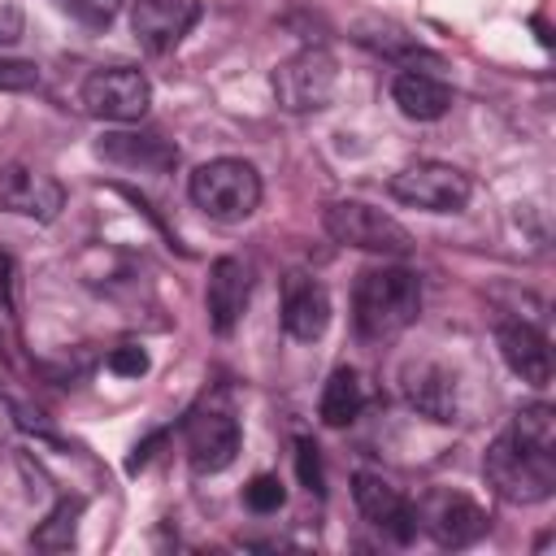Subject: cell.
<instances>
[{
  "label": "cell",
  "instance_id": "obj_21",
  "mask_svg": "<svg viewBox=\"0 0 556 556\" xmlns=\"http://www.w3.org/2000/svg\"><path fill=\"white\" fill-rule=\"evenodd\" d=\"M508 434H517V439L530 443V447L556 452V408H552V404H526V408H517Z\"/></svg>",
  "mask_w": 556,
  "mask_h": 556
},
{
  "label": "cell",
  "instance_id": "obj_28",
  "mask_svg": "<svg viewBox=\"0 0 556 556\" xmlns=\"http://www.w3.org/2000/svg\"><path fill=\"white\" fill-rule=\"evenodd\" d=\"M0 317H13V261L9 252H0Z\"/></svg>",
  "mask_w": 556,
  "mask_h": 556
},
{
  "label": "cell",
  "instance_id": "obj_11",
  "mask_svg": "<svg viewBox=\"0 0 556 556\" xmlns=\"http://www.w3.org/2000/svg\"><path fill=\"white\" fill-rule=\"evenodd\" d=\"M352 495H356V508L365 513V521L378 526L387 539H395V543H413L417 539V508L387 478L361 469L352 478Z\"/></svg>",
  "mask_w": 556,
  "mask_h": 556
},
{
  "label": "cell",
  "instance_id": "obj_5",
  "mask_svg": "<svg viewBox=\"0 0 556 556\" xmlns=\"http://www.w3.org/2000/svg\"><path fill=\"white\" fill-rule=\"evenodd\" d=\"M334 87H339V65L326 48H300L295 56L274 65V74H269V91H274L278 109H287V113L326 109Z\"/></svg>",
  "mask_w": 556,
  "mask_h": 556
},
{
  "label": "cell",
  "instance_id": "obj_1",
  "mask_svg": "<svg viewBox=\"0 0 556 556\" xmlns=\"http://www.w3.org/2000/svg\"><path fill=\"white\" fill-rule=\"evenodd\" d=\"M421 313V282L404 265H374L356 278L352 321L361 339H391L408 330Z\"/></svg>",
  "mask_w": 556,
  "mask_h": 556
},
{
  "label": "cell",
  "instance_id": "obj_3",
  "mask_svg": "<svg viewBox=\"0 0 556 556\" xmlns=\"http://www.w3.org/2000/svg\"><path fill=\"white\" fill-rule=\"evenodd\" d=\"M187 195L213 222H243L261 204V174L239 156H217L191 169Z\"/></svg>",
  "mask_w": 556,
  "mask_h": 556
},
{
  "label": "cell",
  "instance_id": "obj_26",
  "mask_svg": "<svg viewBox=\"0 0 556 556\" xmlns=\"http://www.w3.org/2000/svg\"><path fill=\"white\" fill-rule=\"evenodd\" d=\"M65 9L87 26H109L122 9V0H65Z\"/></svg>",
  "mask_w": 556,
  "mask_h": 556
},
{
  "label": "cell",
  "instance_id": "obj_17",
  "mask_svg": "<svg viewBox=\"0 0 556 556\" xmlns=\"http://www.w3.org/2000/svg\"><path fill=\"white\" fill-rule=\"evenodd\" d=\"M404 400L417 413H426L430 421H452L456 417V382L434 361H417V365L404 369Z\"/></svg>",
  "mask_w": 556,
  "mask_h": 556
},
{
  "label": "cell",
  "instance_id": "obj_25",
  "mask_svg": "<svg viewBox=\"0 0 556 556\" xmlns=\"http://www.w3.org/2000/svg\"><path fill=\"white\" fill-rule=\"evenodd\" d=\"M295 473L308 491L321 495V456H317V443L313 439H295Z\"/></svg>",
  "mask_w": 556,
  "mask_h": 556
},
{
  "label": "cell",
  "instance_id": "obj_20",
  "mask_svg": "<svg viewBox=\"0 0 556 556\" xmlns=\"http://www.w3.org/2000/svg\"><path fill=\"white\" fill-rule=\"evenodd\" d=\"M83 508H87L83 495H65V500H56V508L35 526L30 547H39V552H65V547L74 543V534H78V517H83Z\"/></svg>",
  "mask_w": 556,
  "mask_h": 556
},
{
  "label": "cell",
  "instance_id": "obj_18",
  "mask_svg": "<svg viewBox=\"0 0 556 556\" xmlns=\"http://www.w3.org/2000/svg\"><path fill=\"white\" fill-rule=\"evenodd\" d=\"M391 100L400 104L404 117H417V122H434L452 109V87L426 70H400L391 78Z\"/></svg>",
  "mask_w": 556,
  "mask_h": 556
},
{
  "label": "cell",
  "instance_id": "obj_6",
  "mask_svg": "<svg viewBox=\"0 0 556 556\" xmlns=\"http://www.w3.org/2000/svg\"><path fill=\"white\" fill-rule=\"evenodd\" d=\"M83 109L100 122H139L152 104V87L139 70L130 65H104V70H91L83 78V91H78Z\"/></svg>",
  "mask_w": 556,
  "mask_h": 556
},
{
  "label": "cell",
  "instance_id": "obj_4",
  "mask_svg": "<svg viewBox=\"0 0 556 556\" xmlns=\"http://www.w3.org/2000/svg\"><path fill=\"white\" fill-rule=\"evenodd\" d=\"M321 226L343 248H361V252H378V256H408L413 252V235L391 213H382V208H374L365 200L326 204Z\"/></svg>",
  "mask_w": 556,
  "mask_h": 556
},
{
  "label": "cell",
  "instance_id": "obj_24",
  "mask_svg": "<svg viewBox=\"0 0 556 556\" xmlns=\"http://www.w3.org/2000/svg\"><path fill=\"white\" fill-rule=\"evenodd\" d=\"M39 87V65L22 56H0V91H35Z\"/></svg>",
  "mask_w": 556,
  "mask_h": 556
},
{
  "label": "cell",
  "instance_id": "obj_10",
  "mask_svg": "<svg viewBox=\"0 0 556 556\" xmlns=\"http://www.w3.org/2000/svg\"><path fill=\"white\" fill-rule=\"evenodd\" d=\"M0 204L17 217H30V222H52L61 208H65V191L52 174L35 169V165H4L0 169Z\"/></svg>",
  "mask_w": 556,
  "mask_h": 556
},
{
  "label": "cell",
  "instance_id": "obj_7",
  "mask_svg": "<svg viewBox=\"0 0 556 556\" xmlns=\"http://www.w3.org/2000/svg\"><path fill=\"white\" fill-rule=\"evenodd\" d=\"M469 191H473L469 174L456 165H443V161H417L391 178V195L400 204L426 208V213H456V208H465Z\"/></svg>",
  "mask_w": 556,
  "mask_h": 556
},
{
  "label": "cell",
  "instance_id": "obj_12",
  "mask_svg": "<svg viewBox=\"0 0 556 556\" xmlns=\"http://www.w3.org/2000/svg\"><path fill=\"white\" fill-rule=\"evenodd\" d=\"M239 456V421L226 408H204L187 417V460L195 473H222Z\"/></svg>",
  "mask_w": 556,
  "mask_h": 556
},
{
  "label": "cell",
  "instance_id": "obj_14",
  "mask_svg": "<svg viewBox=\"0 0 556 556\" xmlns=\"http://www.w3.org/2000/svg\"><path fill=\"white\" fill-rule=\"evenodd\" d=\"M330 326V295L317 278L308 274H287L282 278V330L300 343L321 339Z\"/></svg>",
  "mask_w": 556,
  "mask_h": 556
},
{
  "label": "cell",
  "instance_id": "obj_8",
  "mask_svg": "<svg viewBox=\"0 0 556 556\" xmlns=\"http://www.w3.org/2000/svg\"><path fill=\"white\" fill-rule=\"evenodd\" d=\"M413 508H417V530H426L439 547H469L486 534V521H491L482 504H473L460 491H434Z\"/></svg>",
  "mask_w": 556,
  "mask_h": 556
},
{
  "label": "cell",
  "instance_id": "obj_16",
  "mask_svg": "<svg viewBox=\"0 0 556 556\" xmlns=\"http://www.w3.org/2000/svg\"><path fill=\"white\" fill-rule=\"evenodd\" d=\"M495 343H500L504 365L521 382H530V387H547L552 382V348L530 321H500Z\"/></svg>",
  "mask_w": 556,
  "mask_h": 556
},
{
  "label": "cell",
  "instance_id": "obj_15",
  "mask_svg": "<svg viewBox=\"0 0 556 556\" xmlns=\"http://www.w3.org/2000/svg\"><path fill=\"white\" fill-rule=\"evenodd\" d=\"M96 152L113 165H126V169H143V174H165L178 165V148L169 139H161L156 130H109Z\"/></svg>",
  "mask_w": 556,
  "mask_h": 556
},
{
  "label": "cell",
  "instance_id": "obj_9",
  "mask_svg": "<svg viewBox=\"0 0 556 556\" xmlns=\"http://www.w3.org/2000/svg\"><path fill=\"white\" fill-rule=\"evenodd\" d=\"M200 22V0H135L130 30L143 52L165 56L182 43V35Z\"/></svg>",
  "mask_w": 556,
  "mask_h": 556
},
{
  "label": "cell",
  "instance_id": "obj_27",
  "mask_svg": "<svg viewBox=\"0 0 556 556\" xmlns=\"http://www.w3.org/2000/svg\"><path fill=\"white\" fill-rule=\"evenodd\" d=\"M22 26H26L22 4L17 0H0V43H17L22 39Z\"/></svg>",
  "mask_w": 556,
  "mask_h": 556
},
{
  "label": "cell",
  "instance_id": "obj_19",
  "mask_svg": "<svg viewBox=\"0 0 556 556\" xmlns=\"http://www.w3.org/2000/svg\"><path fill=\"white\" fill-rule=\"evenodd\" d=\"M365 378L352 369V365H339L330 378H326V387H321V400H317V413H321V421L326 426H348V421H356L361 417V408H365Z\"/></svg>",
  "mask_w": 556,
  "mask_h": 556
},
{
  "label": "cell",
  "instance_id": "obj_2",
  "mask_svg": "<svg viewBox=\"0 0 556 556\" xmlns=\"http://www.w3.org/2000/svg\"><path fill=\"white\" fill-rule=\"evenodd\" d=\"M482 473H486V482L495 486L500 500H508V504H539V500H547L556 491V452L530 447V443H521L517 434L504 430L486 447Z\"/></svg>",
  "mask_w": 556,
  "mask_h": 556
},
{
  "label": "cell",
  "instance_id": "obj_23",
  "mask_svg": "<svg viewBox=\"0 0 556 556\" xmlns=\"http://www.w3.org/2000/svg\"><path fill=\"white\" fill-rule=\"evenodd\" d=\"M104 365H109V374H117V378H143L148 374V352L139 348V343H117L109 356H104Z\"/></svg>",
  "mask_w": 556,
  "mask_h": 556
},
{
  "label": "cell",
  "instance_id": "obj_22",
  "mask_svg": "<svg viewBox=\"0 0 556 556\" xmlns=\"http://www.w3.org/2000/svg\"><path fill=\"white\" fill-rule=\"evenodd\" d=\"M282 500H287V491H282V482H278L274 473H256V478L243 486V504H248L252 513H278Z\"/></svg>",
  "mask_w": 556,
  "mask_h": 556
},
{
  "label": "cell",
  "instance_id": "obj_13",
  "mask_svg": "<svg viewBox=\"0 0 556 556\" xmlns=\"http://www.w3.org/2000/svg\"><path fill=\"white\" fill-rule=\"evenodd\" d=\"M252 300V269L239 256H217L208 265V287H204V308H208V326L217 334H230L243 317Z\"/></svg>",
  "mask_w": 556,
  "mask_h": 556
}]
</instances>
